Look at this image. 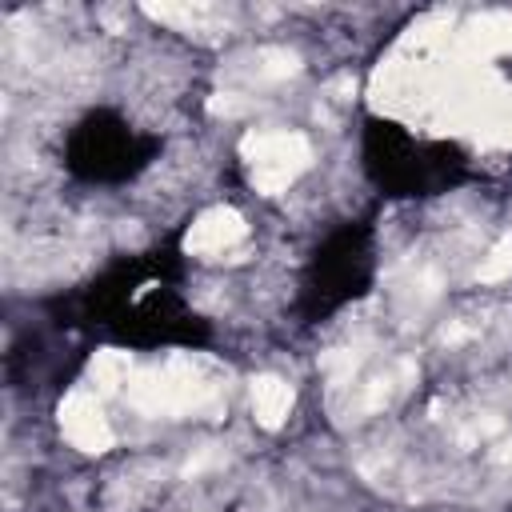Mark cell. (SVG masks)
I'll list each match as a JSON object with an SVG mask.
<instances>
[{
  "label": "cell",
  "instance_id": "cell-2",
  "mask_svg": "<svg viewBox=\"0 0 512 512\" xmlns=\"http://www.w3.org/2000/svg\"><path fill=\"white\" fill-rule=\"evenodd\" d=\"M60 428H64V436H68L76 448H84V452H104V448L112 444V432H108L100 408H96L88 396H68V404L60 408Z\"/></svg>",
  "mask_w": 512,
  "mask_h": 512
},
{
  "label": "cell",
  "instance_id": "cell-3",
  "mask_svg": "<svg viewBox=\"0 0 512 512\" xmlns=\"http://www.w3.org/2000/svg\"><path fill=\"white\" fill-rule=\"evenodd\" d=\"M240 236H244L240 216L228 212V208H216V212H204V216L192 224L188 248H192V252H224V248L236 244Z\"/></svg>",
  "mask_w": 512,
  "mask_h": 512
},
{
  "label": "cell",
  "instance_id": "cell-6",
  "mask_svg": "<svg viewBox=\"0 0 512 512\" xmlns=\"http://www.w3.org/2000/svg\"><path fill=\"white\" fill-rule=\"evenodd\" d=\"M508 268H512V240H500L496 252H492V260L480 264V280H496V276H504Z\"/></svg>",
  "mask_w": 512,
  "mask_h": 512
},
{
  "label": "cell",
  "instance_id": "cell-4",
  "mask_svg": "<svg viewBox=\"0 0 512 512\" xmlns=\"http://www.w3.org/2000/svg\"><path fill=\"white\" fill-rule=\"evenodd\" d=\"M288 404H292V392H288L284 380L260 376V380L252 384V408H256V416H260L264 428H276V424L288 416Z\"/></svg>",
  "mask_w": 512,
  "mask_h": 512
},
{
  "label": "cell",
  "instance_id": "cell-5",
  "mask_svg": "<svg viewBox=\"0 0 512 512\" xmlns=\"http://www.w3.org/2000/svg\"><path fill=\"white\" fill-rule=\"evenodd\" d=\"M124 372H128V360L116 352L96 356V364H92V376L100 380V388H116V380H124Z\"/></svg>",
  "mask_w": 512,
  "mask_h": 512
},
{
  "label": "cell",
  "instance_id": "cell-1",
  "mask_svg": "<svg viewBox=\"0 0 512 512\" xmlns=\"http://www.w3.org/2000/svg\"><path fill=\"white\" fill-rule=\"evenodd\" d=\"M248 156H252V180L264 192H280L304 168L308 144L296 132H268V136H256L248 144Z\"/></svg>",
  "mask_w": 512,
  "mask_h": 512
}]
</instances>
